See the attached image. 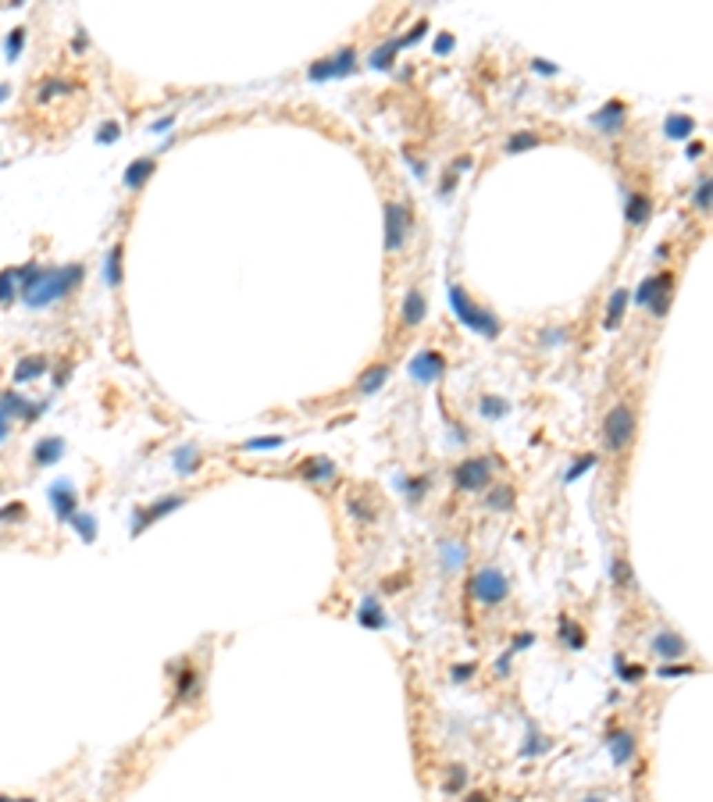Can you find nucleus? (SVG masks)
I'll return each instance as SVG.
<instances>
[{"label": "nucleus", "instance_id": "1", "mask_svg": "<svg viewBox=\"0 0 713 802\" xmlns=\"http://www.w3.org/2000/svg\"><path fill=\"white\" fill-rule=\"evenodd\" d=\"M79 282H82V268L79 264H65V268L26 264L22 271H18V289H22L26 307H32V310L65 300Z\"/></svg>", "mask_w": 713, "mask_h": 802}, {"label": "nucleus", "instance_id": "2", "mask_svg": "<svg viewBox=\"0 0 713 802\" xmlns=\"http://www.w3.org/2000/svg\"><path fill=\"white\" fill-rule=\"evenodd\" d=\"M635 432H639V417L627 403H614L610 414L603 417V446L610 453H624L627 446H632Z\"/></svg>", "mask_w": 713, "mask_h": 802}, {"label": "nucleus", "instance_id": "3", "mask_svg": "<svg viewBox=\"0 0 713 802\" xmlns=\"http://www.w3.org/2000/svg\"><path fill=\"white\" fill-rule=\"evenodd\" d=\"M450 303H453V310L460 314V321H464L468 328L489 335V339H492V335H499V318H492L489 310L474 307V303L468 300V292L460 289V285H450Z\"/></svg>", "mask_w": 713, "mask_h": 802}, {"label": "nucleus", "instance_id": "4", "mask_svg": "<svg viewBox=\"0 0 713 802\" xmlns=\"http://www.w3.org/2000/svg\"><path fill=\"white\" fill-rule=\"evenodd\" d=\"M468 592H471L481 606H496V603L507 599L510 585H507V574H503V571H496V567H485V571H478V574L471 578Z\"/></svg>", "mask_w": 713, "mask_h": 802}, {"label": "nucleus", "instance_id": "5", "mask_svg": "<svg viewBox=\"0 0 713 802\" xmlns=\"http://www.w3.org/2000/svg\"><path fill=\"white\" fill-rule=\"evenodd\" d=\"M670 285H674V275H670V271L645 279V282L639 285V292H635V303H639V307H649L656 318H663V314H667V303H670Z\"/></svg>", "mask_w": 713, "mask_h": 802}, {"label": "nucleus", "instance_id": "6", "mask_svg": "<svg viewBox=\"0 0 713 802\" xmlns=\"http://www.w3.org/2000/svg\"><path fill=\"white\" fill-rule=\"evenodd\" d=\"M489 478H492V460L489 457L464 460V463H456V471H453V485L460 492H481L489 485Z\"/></svg>", "mask_w": 713, "mask_h": 802}, {"label": "nucleus", "instance_id": "7", "mask_svg": "<svg viewBox=\"0 0 713 802\" xmlns=\"http://www.w3.org/2000/svg\"><path fill=\"white\" fill-rule=\"evenodd\" d=\"M410 236V214H407V207L403 203H385V250L396 253V250H403Z\"/></svg>", "mask_w": 713, "mask_h": 802}, {"label": "nucleus", "instance_id": "8", "mask_svg": "<svg viewBox=\"0 0 713 802\" xmlns=\"http://www.w3.org/2000/svg\"><path fill=\"white\" fill-rule=\"evenodd\" d=\"M446 371V361H443V353H435V350H421L410 361V378H417V382H439Z\"/></svg>", "mask_w": 713, "mask_h": 802}, {"label": "nucleus", "instance_id": "9", "mask_svg": "<svg viewBox=\"0 0 713 802\" xmlns=\"http://www.w3.org/2000/svg\"><path fill=\"white\" fill-rule=\"evenodd\" d=\"M353 57H356V50L353 47H343L335 57H325V61H318V65L310 68V79L314 82H321V79H335V75H346L350 68H353Z\"/></svg>", "mask_w": 713, "mask_h": 802}, {"label": "nucleus", "instance_id": "10", "mask_svg": "<svg viewBox=\"0 0 713 802\" xmlns=\"http://www.w3.org/2000/svg\"><path fill=\"white\" fill-rule=\"evenodd\" d=\"M182 506V496H168V499H161V503H154V506H146V510H139V521H136V528L132 532L139 535L146 524H154V521H161L164 514H172V510H179Z\"/></svg>", "mask_w": 713, "mask_h": 802}, {"label": "nucleus", "instance_id": "11", "mask_svg": "<svg viewBox=\"0 0 713 802\" xmlns=\"http://www.w3.org/2000/svg\"><path fill=\"white\" fill-rule=\"evenodd\" d=\"M0 414H4L8 421L11 417H36L39 407H29V399H22L14 389H8V392H0Z\"/></svg>", "mask_w": 713, "mask_h": 802}, {"label": "nucleus", "instance_id": "12", "mask_svg": "<svg viewBox=\"0 0 713 802\" xmlns=\"http://www.w3.org/2000/svg\"><path fill=\"white\" fill-rule=\"evenodd\" d=\"M50 503H54V510L61 521H72L75 517V492H72V485L68 481H57L54 489H50Z\"/></svg>", "mask_w": 713, "mask_h": 802}, {"label": "nucleus", "instance_id": "13", "mask_svg": "<svg viewBox=\"0 0 713 802\" xmlns=\"http://www.w3.org/2000/svg\"><path fill=\"white\" fill-rule=\"evenodd\" d=\"M385 382H389V364H371L361 378H356V392H361V396H374Z\"/></svg>", "mask_w": 713, "mask_h": 802}, {"label": "nucleus", "instance_id": "14", "mask_svg": "<svg viewBox=\"0 0 713 802\" xmlns=\"http://www.w3.org/2000/svg\"><path fill=\"white\" fill-rule=\"evenodd\" d=\"M653 649L660 652L663 660H674V656H685V652H688V642L681 635H674V631H656Z\"/></svg>", "mask_w": 713, "mask_h": 802}, {"label": "nucleus", "instance_id": "15", "mask_svg": "<svg viewBox=\"0 0 713 802\" xmlns=\"http://www.w3.org/2000/svg\"><path fill=\"white\" fill-rule=\"evenodd\" d=\"M47 371V357L43 353H29V357H22V361L14 364V382H32V378H39Z\"/></svg>", "mask_w": 713, "mask_h": 802}, {"label": "nucleus", "instance_id": "16", "mask_svg": "<svg viewBox=\"0 0 713 802\" xmlns=\"http://www.w3.org/2000/svg\"><path fill=\"white\" fill-rule=\"evenodd\" d=\"M421 321H425V292L421 289H410L407 300H403V325L417 328Z\"/></svg>", "mask_w": 713, "mask_h": 802}, {"label": "nucleus", "instance_id": "17", "mask_svg": "<svg viewBox=\"0 0 713 802\" xmlns=\"http://www.w3.org/2000/svg\"><path fill=\"white\" fill-rule=\"evenodd\" d=\"M610 756H614V763H627V759L635 756V734H632V731H614V738H610Z\"/></svg>", "mask_w": 713, "mask_h": 802}, {"label": "nucleus", "instance_id": "18", "mask_svg": "<svg viewBox=\"0 0 713 802\" xmlns=\"http://www.w3.org/2000/svg\"><path fill=\"white\" fill-rule=\"evenodd\" d=\"M61 453H65V439H43L32 457H36V463H57Z\"/></svg>", "mask_w": 713, "mask_h": 802}, {"label": "nucleus", "instance_id": "19", "mask_svg": "<svg viewBox=\"0 0 713 802\" xmlns=\"http://www.w3.org/2000/svg\"><path fill=\"white\" fill-rule=\"evenodd\" d=\"M335 474V463L325 460V457H314L310 463H303V478L307 481H328Z\"/></svg>", "mask_w": 713, "mask_h": 802}, {"label": "nucleus", "instance_id": "20", "mask_svg": "<svg viewBox=\"0 0 713 802\" xmlns=\"http://www.w3.org/2000/svg\"><path fill=\"white\" fill-rule=\"evenodd\" d=\"M621 121H624V108H621V103H606V108L592 118L596 129H621Z\"/></svg>", "mask_w": 713, "mask_h": 802}, {"label": "nucleus", "instance_id": "21", "mask_svg": "<svg viewBox=\"0 0 713 802\" xmlns=\"http://www.w3.org/2000/svg\"><path fill=\"white\" fill-rule=\"evenodd\" d=\"M645 218H649V197H642V193L627 197V225H632V228H639Z\"/></svg>", "mask_w": 713, "mask_h": 802}, {"label": "nucleus", "instance_id": "22", "mask_svg": "<svg viewBox=\"0 0 713 802\" xmlns=\"http://www.w3.org/2000/svg\"><path fill=\"white\" fill-rule=\"evenodd\" d=\"M624 303H627V292H624V289H614L610 307H606V328H617V325H621V318H624Z\"/></svg>", "mask_w": 713, "mask_h": 802}, {"label": "nucleus", "instance_id": "23", "mask_svg": "<svg viewBox=\"0 0 713 802\" xmlns=\"http://www.w3.org/2000/svg\"><path fill=\"white\" fill-rule=\"evenodd\" d=\"M150 172H154V161H150V157L136 161V164L129 168V172H125V186H132V189H136V186H143V182H146V175H150Z\"/></svg>", "mask_w": 713, "mask_h": 802}, {"label": "nucleus", "instance_id": "24", "mask_svg": "<svg viewBox=\"0 0 713 802\" xmlns=\"http://www.w3.org/2000/svg\"><path fill=\"white\" fill-rule=\"evenodd\" d=\"M108 285L111 289L121 285V243H114L111 253H108Z\"/></svg>", "mask_w": 713, "mask_h": 802}, {"label": "nucleus", "instance_id": "25", "mask_svg": "<svg viewBox=\"0 0 713 802\" xmlns=\"http://www.w3.org/2000/svg\"><path fill=\"white\" fill-rule=\"evenodd\" d=\"M532 146H539L535 132H517V136L507 139V154H521V150H532Z\"/></svg>", "mask_w": 713, "mask_h": 802}, {"label": "nucleus", "instance_id": "26", "mask_svg": "<svg viewBox=\"0 0 713 802\" xmlns=\"http://www.w3.org/2000/svg\"><path fill=\"white\" fill-rule=\"evenodd\" d=\"M14 285H18V271L4 268V271H0V303H8L14 297Z\"/></svg>", "mask_w": 713, "mask_h": 802}, {"label": "nucleus", "instance_id": "27", "mask_svg": "<svg viewBox=\"0 0 713 802\" xmlns=\"http://www.w3.org/2000/svg\"><path fill=\"white\" fill-rule=\"evenodd\" d=\"M692 207H696V210H710V179H706V175H703V179H699V186H696Z\"/></svg>", "mask_w": 713, "mask_h": 802}, {"label": "nucleus", "instance_id": "28", "mask_svg": "<svg viewBox=\"0 0 713 802\" xmlns=\"http://www.w3.org/2000/svg\"><path fill=\"white\" fill-rule=\"evenodd\" d=\"M563 639H568V645H571V649H581V645H585L581 628H578L574 621H568V617H563Z\"/></svg>", "mask_w": 713, "mask_h": 802}, {"label": "nucleus", "instance_id": "29", "mask_svg": "<svg viewBox=\"0 0 713 802\" xmlns=\"http://www.w3.org/2000/svg\"><path fill=\"white\" fill-rule=\"evenodd\" d=\"M692 132V118H685V114H674L667 121V136H688Z\"/></svg>", "mask_w": 713, "mask_h": 802}, {"label": "nucleus", "instance_id": "30", "mask_svg": "<svg viewBox=\"0 0 713 802\" xmlns=\"http://www.w3.org/2000/svg\"><path fill=\"white\" fill-rule=\"evenodd\" d=\"M610 578H614V585H632V567H627L624 557L614 560V574H610Z\"/></svg>", "mask_w": 713, "mask_h": 802}, {"label": "nucleus", "instance_id": "31", "mask_svg": "<svg viewBox=\"0 0 713 802\" xmlns=\"http://www.w3.org/2000/svg\"><path fill=\"white\" fill-rule=\"evenodd\" d=\"M489 506H492V510H510V506H514V492H510V489L492 492V496H489Z\"/></svg>", "mask_w": 713, "mask_h": 802}, {"label": "nucleus", "instance_id": "32", "mask_svg": "<svg viewBox=\"0 0 713 802\" xmlns=\"http://www.w3.org/2000/svg\"><path fill=\"white\" fill-rule=\"evenodd\" d=\"M22 514H26V506H22V503H14V506H4V510H0V524L22 521Z\"/></svg>", "mask_w": 713, "mask_h": 802}, {"label": "nucleus", "instance_id": "33", "mask_svg": "<svg viewBox=\"0 0 713 802\" xmlns=\"http://www.w3.org/2000/svg\"><path fill=\"white\" fill-rule=\"evenodd\" d=\"M592 463H596V457L592 453H585V457H578V463H574V468H571V474H568V481H574L581 471H589L592 468Z\"/></svg>", "mask_w": 713, "mask_h": 802}, {"label": "nucleus", "instance_id": "34", "mask_svg": "<svg viewBox=\"0 0 713 802\" xmlns=\"http://www.w3.org/2000/svg\"><path fill=\"white\" fill-rule=\"evenodd\" d=\"M361 621H364L368 628H379V624H382V617L374 614V599H368V603H364V614H361Z\"/></svg>", "mask_w": 713, "mask_h": 802}, {"label": "nucleus", "instance_id": "35", "mask_svg": "<svg viewBox=\"0 0 713 802\" xmlns=\"http://www.w3.org/2000/svg\"><path fill=\"white\" fill-rule=\"evenodd\" d=\"M72 524H79V532H82V539H86V542L93 539V521H90L86 514H75V517H72Z\"/></svg>", "mask_w": 713, "mask_h": 802}, {"label": "nucleus", "instance_id": "36", "mask_svg": "<svg viewBox=\"0 0 713 802\" xmlns=\"http://www.w3.org/2000/svg\"><path fill=\"white\" fill-rule=\"evenodd\" d=\"M460 785H464V767H453V770H450V785H446V792H456Z\"/></svg>", "mask_w": 713, "mask_h": 802}, {"label": "nucleus", "instance_id": "37", "mask_svg": "<svg viewBox=\"0 0 713 802\" xmlns=\"http://www.w3.org/2000/svg\"><path fill=\"white\" fill-rule=\"evenodd\" d=\"M271 446H282V439H279V435H271V439H257V442H250V450H271Z\"/></svg>", "mask_w": 713, "mask_h": 802}, {"label": "nucleus", "instance_id": "38", "mask_svg": "<svg viewBox=\"0 0 713 802\" xmlns=\"http://www.w3.org/2000/svg\"><path fill=\"white\" fill-rule=\"evenodd\" d=\"M471 674H474V663H471V667H456V670H453V678H456V681H464V678H471Z\"/></svg>", "mask_w": 713, "mask_h": 802}, {"label": "nucleus", "instance_id": "39", "mask_svg": "<svg viewBox=\"0 0 713 802\" xmlns=\"http://www.w3.org/2000/svg\"><path fill=\"white\" fill-rule=\"evenodd\" d=\"M8 435H11V421H8L4 414H0V442H4Z\"/></svg>", "mask_w": 713, "mask_h": 802}, {"label": "nucleus", "instance_id": "40", "mask_svg": "<svg viewBox=\"0 0 713 802\" xmlns=\"http://www.w3.org/2000/svg\"><path fill=\"white\" fill-rule=\"evenodd\" d=\"M18 47H22V29H18V32H14V36L8 39V50H11V54H14Z\"/></svg>", "mask_w": 713, "mask_h": 802}, {"label": "nucleus", "instance_id": "41", "mask_svg": "<svg viewBox=\"0 0 713 802\" xmlns=\"http://www.w3.org/2000/svg\"><path fill=\"white\" fill-rule=\"evenodd\" d=\"M542 343H563V332H546V335H542Z\"/></svg>", "mask_w": 713, "mask_h": 802}, {"label": "nucleus", "instance_id": "42", "mask_svg": "<svg viewBox=\"0 0 713 802\" xmlns=\"http://www.w3.org/2000/svg\"><path fill=\"white\" fill-rule=\"evenodd\" d=\"M468 802H489V795H481V792H471V795H468Z\"/></svg>", "mask_w": 713, "mask_h": 802}, {"label": "nucleus", "instance_id": "43", "mask_svg": "<svg viewBox=\"0 0 713 802\" xmlns=\"http://www.w3.org/2000/svg\"><path fill=\"white\" fill-rule=\"evenodd\" d=\"M0 802H32V799H8V795H0Z\"/></svg>", "mask_w": 713, "mask_h": 802}, {"label": "nucleus", "instance_id": "44", "mask_svg": "<svg viewBox=\"0 0 713 802\" xmlns=\"http://www.w3.org/2000/svg\"><path fill=\"white\" fill-rule=\"evenodd\" d=\"M585 802H603V799H599V795H592V799H585Z\"/></svg>", "mask_w": 713, "mask_h": 802}, {"label": "nucleus", "instance_id": "45", "mask_svg": "<svg viewBox=\"0 0 713 802\" xmlns=\"http://www.w3.org/2000/svg\"><path fill=\"white\" fill-rule=\"evenodd\" d=\"M0 100H4V86H0Z\"/></svg>", "mask_w": 713, "mask_h": 802}]
</instances>
